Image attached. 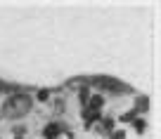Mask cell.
Returning a JSON list of instances; mask_svg holds the SVG:
<instances>
[{"instance_id": "52a82bcc", "label": "cell", "mask_w": 161, "mask_h": 139, "mask_svg": "<svg viewBox=\"0 0 161 139\" xmlns=\"http://www.w3.org/2000/svg\"><path fill=\"white\" fill-rule=\"evenodd\" d=\"M50 95H52V92H50V90H45V87L38 90V92H36V101H43V104H45V101L50 99Z\"/></svg>"}, {"instance_id": "8fae6325", "label": "cell", "mask_w": 161, "mask_h": 139, "mask_svg": "<svg viewBox=\"0 0 161 139\" xmlns=\"http://www.w3.org/2000/svg\"><path fill=\"white\" fill-rule=\"evenodd\" d=\"M111 139H126V132H123V130H116V132H111Z\"/></svg>"}, {"instance_id": "8992f818", "label": "cell", "mask_w": 161, "mask_h": 139, "mask_svg": "<svg viewBox=\"0 0 161 139\" xmlns=\"http://www.w3.org/2000/svg\"><path fill=\"white\" fill-rule=\"evenodd\" d=\"M133 127H135L137 134H145V132H147V120L142 118V116H137V118L133 120Z\"/></svg>"}, {"instance_id": "ba28073f", "label": "cell", "mask_w": 161, "mask_h": 139, "mask_svg": "<svg viewBox=\"0 0 161 139\" xmlns=\"http://www.w3.org/2000/svg\"><path fill=\"white\" fill-rule=\"evenodd\" d=\"M114 125H116L114 118H102V125H100V127L104 130V132H111V130H114Z\"/></svg>"}, {"instance_id": "5b68a950", "label": "cell", "mask_w": 161, "mask_h": 139, "mask_svg": "<svg viewBox=\"0 0 161 139\" xmlns=\"http://www.w3.org/2000/svg\"><path fill=\"white\" fill-rule=\"evenodd\" d=\"M83 120H86V127H92L100 120V111H90V109L83 106Z\"/></svg>"}, {"instance_id": "277c9868", "label": "cell", "mask_w": 161, "mask_h": 139, "mask_svg": "<svg viewBox=\"0 0 161 139\" xmlns=\"http://www.w3.org/2000/svg\"><path fill=\"white\" fill-rule=\"evenodd\" d=\"M102 106H104V97L102 95H90L86 101V109H90V111H100Z\"/></svg>"}, {"instance_id": "9c48e42d", "label": "cell", "mask_w": 161, "mask_h": 139, "mask_svg": "<svg viewBox=\"0 0 161 139\" xmlns=\"http://www.w3.org/2000/svg\"><path fill=\"white\" fill-rule=\"evenodd\" d=\"M135 118H137V113H135V111L130 109V111H126V113L121 116L119 120H121V123H133V120H135Z\"/></svg>"}, {"instance_id": "7c38bea8", "label": "cell", "mask_w": 161, "mask_h": 139, "mask_svg": "<svg viewBox=\"0 0 161 139\" xmlns=\"http://www.w3.org/2000/svg\"><path fill=\"white\" fill-rule=\"evenodd\" d=\"M0 90H3V85H0Z\"/></svg>"}, {"instance_id": "6da1fadb", "label": "cell", "mask_w": 161, "mask_h": 139, "mask_svg": "<svg viewBox=\"0 0 161 139\" xmlns=\"http://www.w3.org/2000/svg\"><path fill=\"white\" fill-rule=\"evenodd\" d=\"M33 109V99H31L29 95H24V92H14V95H10L5 101H3V116L5 118H24L29 111Z\"/></svg>"}, {"instance_id": "30bf717a", "label": "cell", "mask_w": 161, "mask_h": 139, "mask_svg": "<svg viewBox=\"0 0 161 139\" xmlns=\"http://www.w3.org/2000/svg\"><path fill=\"white\" fill-rule=\"evenodd\" d=\"M147 106H149V104H147V99H145V97H140V99H137V104H135V109H133V111H135V113H142V111H145Z\"/></svg>"}, {"instance_id": "7a4b0ae2", "label": "cell", "mask_w": 161, "mask_h": 139, "mask_svg": "<svg viewBox=\"0 0 161 139\" xmlns=\"http://www.w3.org/2000/svg\"><path fill=\"white\" fill-rule=\"evenodd\" d=\"M88 85H97V87H102V90H114V92H126V85L123 83H119V80H114V78H107V75H97V78H92Z\"/></svg>"}, {"instance_id": "3957f363", "label": "cell", "mask_w": 161, "mask_h": 139, "mask_svg": "<svg viewBox=\"0 0 161 139\" xmlns=\"http://www.w3.org/2000/svg\"><path fill=\"white\" fill-rule=\"evenodd\" d=\"M62 125L59 123H47L45 127H43V139H59L62 137Z\"/></svg>"}]
</instances>
